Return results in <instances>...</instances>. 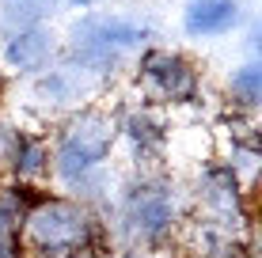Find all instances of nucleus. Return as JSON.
I'll list each match as a JSON object with an SVG mask.
<instances>
[{
	"mask_svg": "<svg viewBox=\"0 0 262 258\" xmlns=\"http://www.w3.org/2000/svg\"><path fill=\"white\" fill-rule=\"evenodd\" d=\"M118 148V122L103 106H80L65 114L50 137V179H57L72 198L88 201L106 190V167Z\"/></svg>",
	"mask_w": 262,
	"mask_h": 258,
	"instance_id": "nucleus-1",
	"label": "nucleus"
},
{
	"mask_svg": "<svg viewBox=\"0 0 262 258\" xmlns=\"http://www.w3.org/2000/svg\"><path fill=\"white\" fill-rule=\"evenodd\" d=\"M106 224L88 201L72 194H38L23 213L15 254L19 258H76L103 254Z\"/></svg>",
	"mask_w": 262,
	"mask_h": 258,
	"instance_id": "nucleus-2",
	"label": "nucleus"
},
{
	"mask_svg": "<svg viewBox=\"0 0 262 258\" xmlns=\"http://www.w3.org/2000/svg\"><path fill=\"white\" fill-rule=\"evenodd\" d=\"M183 224V194L179 186L164 175L141 171L129 179L118 194V209H114V228L129 243V251H152L164 247Z\"/></svg>",
	"mask_w": 262,
	"mask_h": 258,
	"instance_id": "nucleus-3",
	"label": "nucleus"
},
{
	"mask_svg": "<svg viewBox=\"0 0 262 258\" xmlns=\"http://www.w3.org/2000/svg\"><path fill=\"white\" fill-rule=\"evenodd\" d=\"M152 38V27L141 15H84V19L72 23L69 31V50L65 57L72 65L88 68L92 76L106 80L114 68H122V61L129 53H141Z\"/></svg>",
	"mask_w": 262,
	"mask_h": 258,
	"instance_id": "nucleus-4",
	"label": "nucleus"
},
{
	"mask_svg": "<svg viewBox=\"0 0 262 258\" xmlns=\"http://www.w3.org/2000/svg\"><path fill=\"white\" fill-rule=\"evenodd\" d=\"M137 91L152 106H186L202 95V73L179 50L148 46L137 61Z\"/></svg>",
	"mask_w": 262,
	"mask_h": 258,
	"instance_id": "nucleus-5",
	"label": "nucleus"
},
{
	"mask_svg": "<svg viewBox=\"0 0 262 258\" xmlns=\"http://www.w3.org/2000/svg\"><path fill=\"white\" fill-rule=\"evenodd\" d=\"M194 201H198V220H209V224L224 228L232 236H239L255 220V213H251V190H243V182L221 159H213V163H205L198 171Z\"/></svg>",
	"mask_w": 262,
	"mask_h": 258,
	"instance_id": "nucleus-6",
	"label": "nucleus"
},
{
	"mask_svg": "<svg viewBox=\"0 0 262 258\" xmlns=\"http://www.w3.org/2000/svg\"><path fill=\"white\" fill-rule=\"evenodd\" d=\"M99 84L103 80L92 76L88 68L72 65V61H53L50 68H42L38 76H31V95L38 106H46V110H80V106H88V99L99 91Z\"/></svg>",
	"mask_w": 262,
	"mask_h": 258,
	"instance_id": "nucleus-7",
	"label": "nucleus"
},
{
	"mask_svg": "<svg viewBox=\"0 0 262 258\" xmlns=\"http://www.w3.org/2000/svg\"><path fill=\"white\" fill-rule=\"evenodd\" d=\"M114 122H118V140L125 148H129L133 163H156L160 156H164L167 140H171V129L164 122V114H160V106L152 103H133L125 106L122 114H114Z\"/></svg>",
	"mask_w": 262,
	"mask_h": 258,
	"instance_id": "nucleus-8",
	"label": "nucleus"
},
{
	"mask_svg": "<svg viewBox=\"0 0 262 258\" xmlns=\"http://www.w3.org/2000/svg\"><path fill=\"white\" fill-rule=\"evenodd\" d=\"M61 57V42L50 27H23V31H8L0 42V65L12 76H38Z\"/></svg>",
	"mask_w": 262,
	"mask_h": 258,
	"instance_id": "nucleus-9",
	"label": "nucleus"
},
{
	"mask_svg": "<svg viewBox=\"0 0 262 258\" xmlns=\"http://www.w3.org/2000/svg\"><path fill=\"white\" fill-rule=\"evenodd\" d=\"M8 179L31 186V190H42L50 182V137L38 129H15L12 126V140L4 148V163Z\"/></svg>",
	"mask_w": 262,
	"mask_h": 258,
	"instance_id": "nucleus-10",
	"label": "nucleus"
},
{
	"mask_svg": "<svg viewBox=\"0 0 262 258\" xmlns=\"http://www.w3.org/2000/svg\"><path fill=\"white\" fill-rule=\"evenodd\" d=\"M243 23L239 0H186L183 8V31L190 38H221Z\"/></svg>",
	"mask_w": 262,
	"mask_h": 258,
	"instance_id": "nucleus-11",
	"label": "nucleus"
},
{
	"mask_svg": "<svg viewBox=\"0 0 262 258\" xmlns=\"http://www.w3.org/2000/svg\"><path fill=\"white\" fill-rule=\"evenodd\" d=\"M224 91H228L232 110L255 114L258 103H262V61L258 57H247L243 65H236L228 73V80H224Z\"/></svg>",
	"mask_w": 262,
	"mask_h": 258,
	"instance_id": "nucleus-12",
	"label": "nucleus"
},
{
	"mask_svg": "<svg viewBox=\"0 0 262 258\" xmlns=\"http://www.w3.org/2000/svg\"><path fill=\"white\" fill-rule=\"evenodd\" d=\"M57 0H0V31H23V27H38L53 12Z\"/></svg>",
	"mask_w": 262,
	"mask_h": 258,
	"instance_id": "nucleus-13",
	"label": "nucleus"
},
{
	"mask_svg": "<svg viewBox=\"0 0 262 258\" xmlns=\"http://www.w3.org/2000/svg\"><path fill=\"white\" fill-rule=\"evenodd\" d=\"M8 140H12V126H4V122H0V163H4V148H8Z\"/></svg>",
	"mask_w": 262,
	"mask_h": 258,
	"instance_id": "nucleus-14",
	"label": "nucleus"
},
{
	"mask_svg": "<svg viewBox=\"0 0 262 258\" xmlns=\"http://www.w3.org/2000/svg\"><path fill=\"white\" fill-rule=\"evenodd\" d=\"M69 4H76V8H95V4H103V0H69Z\"/></svg>",
	"mask_w": 262,
	"mask_h": 258,
	"instance_id": "nucleus-15",
	"label": "nucleus"
},
{
	"mask_svg": "<svg viewBox=\"0 0 262 258\" xmlns=\"http://www.w3.org/2000/svg\"><path fill=\"white\" fill-rule=\"evenodd\" d=\"M114 258H148V254H141V251H122V254H114Z\"/></svg>",
	"mask_w": 262,
	"mask_h": 258,
	"instance_id": "nucleus-16",
	"label": "nucleus"
},
{
	"mask_svg": "<svg viewBox=\"0 0 262 258\" xmlns=\"http://www.w3.org/2000/svg\"><path fill=\"white\" fill-rule=\"evenodd\" d=\"M0 258H19V254H15L12 247H4V243H0Z\"/></svg>",
	"mask_w": 262,
	"mask_h": 258,
	"instance_id": "nucleus-17",
	"label": "nucleus"
},
{
	"mask_svg": "<svg viewBox=\"0 0 262 258\" xmlns=\"http://www.w3.org/2000/svg\"><path fill=\"white\" fill-rule=\"evenodd\" d=\"M4 84H8V73H4V65H0V91H4Z\"/></svg>",
	"mask_w": 262,
	"mask_h": 258,
	"instance_id": "nucleus-18",
	"label": "nucleus"
},
{
	"mask_svg": "<svg viewBox=\"0 0 262 258\" xmlns=\"http://www.w3.org/2000/svg\"><path fill=\"white\" fill-rule=\"evenodd\" d=\"M76 258H99V254H76Z\"/></svg>",
	"mask_w": 262,
	"mask_h": 258,
	"instance_id": "nucleus-19",
	"label": "nucleus"
}]
</instances>
